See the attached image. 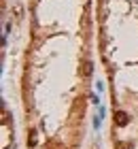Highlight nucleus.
<instances>
[{"mask_svg": "<svg viewBox=\"0 0 138 149\" xmlns=\"http://www.w3.org/2000/svg\"><path fill=\"white\" fill-rule=\"evenodd\" d=\"M115 124L117 126H128V113L126 111H117L115 113Z\"/></svg>", "mask_w": 138, "mask_h": 149, "instance_id": "1", "label": "nucleus"}, {"mask_svg": "<svg viewBox=\"0 0 138 149\" xmlns=\"http://www.w3.org/2000/svg\"><path fill=\"white\" fill-rule=\"evenodd\" d=\"M92 68H94V66H92V62H85V64H83V74H85V77H89V74H92Z\"/></svg>", "mask_w": 138, "mask_h": 149, "instance_id": "2", "label": "nucleus"}]
</instances>
